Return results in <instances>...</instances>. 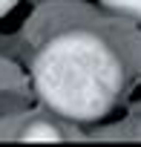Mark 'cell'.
Returning <instances> with one entry per match:
<instances>
[{
    "label": "cell",
    "instance_id": "obj_3",
    "mask_svg": "<svg viewBox=\"0 0 141 147\" xmlns=\"http://www.w3.org/2000/svg\"><path fill=\"white\" fill-rule=\"evenodd\" d=\"M101 3L107 9H112L118 15H127V18H132V20L141 23V0H101Z\"/></svg>",
    "mask_w": 141,
    "mask_h": 147
},
{
    "label": "cell",
    "instance_id": "obj_1",
    "mask_svg": "<svg viewBox=\"0 0 141 147\" xmlns=\"http://www.w3.org/2000/svg\"><path fill=\"white\" fill-rule=\"evenodd\" d=\"M38 95L69 121H98L115 104L124 69L112 46L87 29L55 35L35 58Z\"/></svg>",
    "mask_w": 141,
    "mask_h": 147
},
{
    "label": "cell",
    "instance_id": "obj_2",
    "mask_svg": "<svg viewBox=\"0 0 141 147\" xmlns=\"http://www.w3.org/2000/svg\"><path fill=\"white\" fill-rule=\"evenodd\" d=\"M20 141H60V130L52 121H32L26 124V130L20 133Z\"/></svg>",
    "mask_w": 141,
    "mask_h": 147
},
{
    "label": "cell",
    "instance_id": "obj_4",
    "mask_svg": "<svg viewBox=\"0 0 141 147\" xmlns=\"http://www.w3.org/2000/svg\"><path fill=\"white\" fill-rule=\"evenodd\" d=\"M17 3H20V0H0V18H3V15H9Z\"/></svg>",
    "mask_w": 141,
    "mask_h": 147
}]
</instances>
